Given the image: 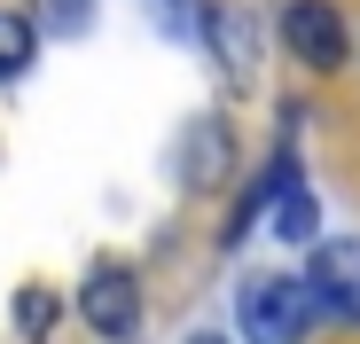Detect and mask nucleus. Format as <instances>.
<instances>
[{
  "label": "nucleus",
  "mask_w": 360,
  "mask_h": 344,
  "mask_svg": "<svg viewBox=\"0 0 360 344\" xmlns=\"http://www.w3.org/2000/svg\"><path fill=\"white\" fill-rule=\"evenodd\" d=\"M306 298H314V321L360 329V243H314L306 251Z\"/></svg>",
  "instance_id": "7ed1b4c3"
},
{
  "label": "nucleus",
  "mask_w": 360,
  "mask_h": 344,
  "mask_svg": "<svg viewBox=\"0 0 360 344\" xmlns=\"http://www.w3.org/2000/svg\"><path fill=\"white\" fill-rule=\"evenodd\" d=\"M71 305H79V321H86L94 336H110V344H134V336H141V313H149V305H141V274H134L126 258H94Z\"/></svg>",
  "instance_id": "f03ea898"
},
{
  "label": "nucleus",
  "mask_w": 360,
  "mask_h": 344,
  "mask_svg": "<svg viewBox=\"0 0 360 344\" xmlns=\"http://www.w3.org/2000/svg\"><path fill=\"white\" fill-rule=\"evenodd\" d=\"M282 47L297 55L306 71H345V55H352V32H345V16L329 8V0H290L282 8Z\"/></svg>",
  "instance_id": "39448f33"
},
{
  "label": "nucleus",
  "mask_w": 360,
  "mask_h": 344,
  "mask_svg": "<svg viewBox=\"0 0 360 344\" xmlns=\"http://www.w3.org/2000/svg\"><path fill=\"white\" fill-rule=\"evenodd\" d=\"M235 329H243V344H306L314 329L306 274H251L235 298Z\"/></svg>",
  "instance_id": "f257e3e1"
},
{
  "label": "nucleus",
  "mask_w": 360,
  "mask_h": 344,
  "mask_svg": "<svg viewBox=\"0 0 360 344\" xmlns=\"http://www.w3.org/2000/svg\"><path fill=\"white\" fill-rule=\"evenodd\" d=\"M204 47H212L219 71L251 79V71H259V16L235 8V0H212V8H204Z\"/></svg>",
  "instance_id": "423d86ee"
},
{
  "label": "nucleus",
  "mask_w": 360,
  "mask_h": 344,
  "mask_svg": "<svg viewBox=\"0 0 360 344\" xmlns=\"http://www.w3.org/2000/svg\"><path fill=\"white\" fill-rule=\"evenodd\" d=\"M63 313H71V305H63V290H47V282H24V290L8 298V321H16V336H24V344H47L55 329H63Z\"/></svg>",
  "instance_id": "0eeeda50"
},
{
  "label": "nucleus",
  "mask_w": 360,
  "mask_h": 344,
  "mask_svg": "<svg viewBox=\"0 0 360 344\" xmlns=\"http://www.w3.org/2000/svg\"><path fill=\"white\" fill-rule=\"evenodd\" d=\"M32 24H39V39H79L94 24V0H32Z\"/></svg>",
  "instance_id": "9d476101"
},
{
  "label": "nucleus",
  "mask_w": 360,
  "mask_h": 344,
  "mask_svg": "<svg viewBox=\"0 0 360 344\" xmlns=\"http://www.w3.org/2000/svg\"><path fill=\"white\" fill-rule=\"evenodd\" d=\"M172 172H180V188L188 196H212V188H227L235 180V126L227 118H188L180 126V141H172Z\"/></svg>",
  "instance_id": "20e7f679"
},
{
  "label": "nucleus",
  "mask_w": 360,
  "mask_h": 344,
  "mask_svg": "<svg viewBox=\"0 0 360 344\" xmlns=\"http://www.w3.org/2000/svg\"><path fill=\"white\" fill-rule=\"evenodd\" d=\"M188 344H235V336H219V329H196V336H188Z\"/></svg>",
  "instance_id": "f8f14e48"
},
{
  "label": "nucleus",
  "mask_w": 360,
  "mask_h": 344,
  "mask_svg": "<svg viewBox=\"0 0 360 344\" xmlns=\"http://www.w3.org/2000/svg\"><path fill=\"white\" fill-rule=\"evenodd\" d=\"M141 16L165 39H204V0H141Z\"/></svg>",
  "instance_id": "9b49d317"
},
{
  "label": "nucleus",
  "mask_w": 360,
  "mask_h": 344,
  "mask_svg": "<svg viewBox=\"0 0 360 344\" xmlns=\"http://www.w3.org/2000/svg\"><path fill=\"white\" fill-rule=\"evenodd\" d=\"M32 55H39V24L32 8H0V86H16L32 71Z\"/></svg>",
  "instance_id": "1a4fd4ad"
},
{
  "label": "nucleus",
  "mask_w": 360,
  "mask_h": 344,
  "mask_svg": "<svg viewBox=\"0 0 360 344\" xmlns=\"http://www.w3.org/2000/svg\"><path fill=\"white\" fill-rule=\"evenodd\" d=\"M274 243H290V251H314V243H321V196H314L306 180L282 188V204H274Z\"/></svg>",
  "instance_id": "6e6552de"
}]
</instances>
